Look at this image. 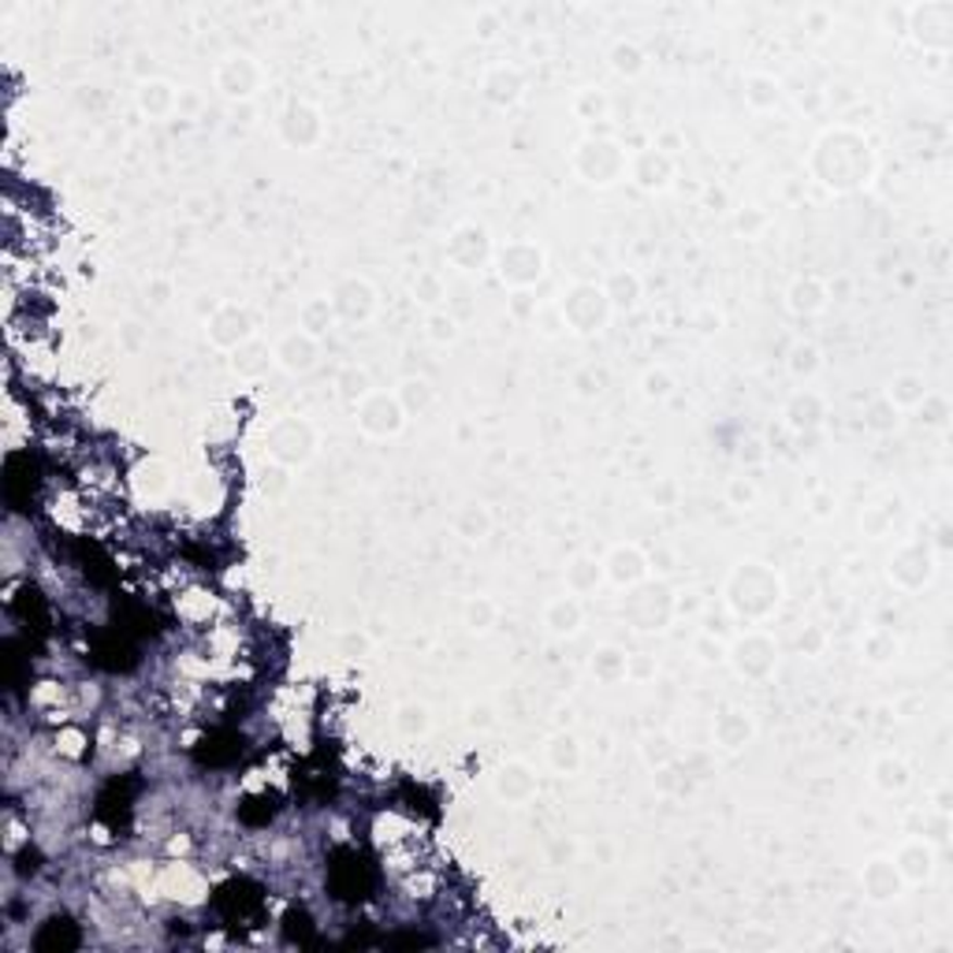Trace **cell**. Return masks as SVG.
Returning <instances> with one entry per match:
<instances>
[{
    "instance_id": "cell-1",
    "label": "cell",
    "mask_w": 953,
    "mask_h": 953,
    "mask_svg": "<svg viewBox=\"0 0 953 953\" xmlns=\"http://www.w3.org/2000/svg\"><path fill=\"white\" fill-rule=\"evenodd\" d=\"M325 882L336 902H351V905L365 902V898L373 894V887H377V864L362 850H354V845H339V850L328 853Z\"/></svg>"
},
{
    "instance_id": "cell-2",
    "label": "cell",
    "mask_w": 953,
    "mask_h": 953,
    "mask_svg": "<svg viewBox=\"0 0 953 953\" xmlns=\"http://www.w3.org/2000/svg\"><path fill=\"white\" fill-rule=\"evenodd\" d=\"M213 908L224 916L227 928H253L265 913V890L253 879H224L213 890Z\"/></svg>"
},
{
    "instance_id": "cell-3",
    "label": "cell",
    "mask_w": 953,
    "mask_h": 953,
    "mask_svg": "<svg viewBox=\"0 0 953 953\" xmlns=\"http://www.w3.org/2000/svg\"><path fill=\"white\" fill-rule=\"evenodd\" d=\"M0 480H4V500L12 511H30L34 496H38L41 488V466L38 459H34L30 451H12L4 459V474H0Z\"/></svg>"
},
{
    "instance_id": "cell-4",
    "label": "cell",
    "mask_w": 953,
    "mask_h": 953,
    "mask_svg": "<svg viewBox=\"0 0 953 953\" xmlns=\"http://www.w3.org/2000/svg\"><path fill=\"white\" fill-rule=\"evenodd\" d=\"M135 798H138V778L135 775H116L104 782V790L98 793V804H93V816L98 824H104L112 835L130 827V812H135Z\"/></svg>"
},
{
    "instance_id": "cell-5",
    "label": "cell",
    "mask_w": 953,
    "mask_h": 953,
    "mask_svg": "<svg viewBox=\"0 0 953 953\" xmlns=\"http://www.w3.org/2000/svg\"><path fill=\"white\" fill-rule=\"evenodd\" d=\"M90 663L101 670H109V675H127V670H135L138 667L135 637L120 634L116 626H112L109 634H98L90 644Z\"/></svg>"
},
{
    "instance_id": "cell-6",
    "label": "cell",
    "mask_w": 953,
    "mask_h": 953,
    "mask_svg": "<svg viewBox=\"0 0 953 953\" xmlns=\"http://www.w3.org/2000/svg\"><path fill=\"white\" fill-rule=\"evenodd\" d=\"M336 790H339V772L325 753L310 756L299 772H294V793H299L302 801H310V804L331 801L336 798Z\"/></svg>"
},
{
    "instance_id": "cell-7",
    "label": "cell",
    "mask_w": 953,
    "mask_h": 953,
    "mask_svg": "<svg viewBox=\"0 0 953 953\" xmlns=\"http://www.w3.org/2000/svg\"><path fill=\"white\" fill-rule=\"evenodd\" d=\"M190 753H195L201 767H231L247 753V741H242L239 730L221 727V730H209L205 738H198V745L190 749Z\"/></svg>"
},
{
    "instance_id": "cell-8",
    "label": "cell",
    "mask_w": 953,
    "mask_h": 953,
    "mask_svg": "<svg viewBox=\"0 0 953 953\" xmlns=\"http://www.w3.org/2000/svg\"><path fill=\"white\" fill-rule=\"evenodd\" d=\"M12 615L20 618V626L30 629V637L38 641V637L49 634L52 626V611H49V600L46 592L38 589V585H20L12 597Z\"/></svg>"
},
{
    "instance_id": "cell-9",
    "label": "cell",
    "mask_w": 953,
    "mask_h": 953,
    "mask_svg": "<svg viewBox=\"0 0 953 953\" xmlns=\"http://www.w3.org/2000/svg\"><path fill=\"white\" fill-rule=\"evenodd\" d=\"M83 946V931L72 916H49L34 935V950L38 953H72Z\"/></svg>"
},
{
    "instance_id": "cell-10",
    "label": "cell",
    "mask_w": 953,
    "mask_h": 953,
    "mask_svg": "<svg viewBox=\"0 0 953 953\" xmlns=\"http://www.w3.org/2000/svg\"><path fill=\"white\" fill-rule=\"evenodd\" d=\"M72 552H75V563L83 566L86 581L101 585V589H104V585L116 581V563H112L109 552H104L101 544H93V540H78Z\"/></svg>"
},
{
    "instance_id": "cell-11",
    "label": "cell",
    "mask_w": 953,
    "mask_h": 953,
    "mask_svg": "<svg viewBox=\"0 0 953 953\" xmlns=\"http://www.w3.org/2000/svg\"><path fill=\"white\" fill-rule=\"evenodd\" d=\"M112 623H116V629L120 634H127V637H150V634H156V618H153V611L146 607V603H135V600H120L116 607H112Z\"/></svg>"
},
{
    "instance_id": "cell-12",
    "label": "cell",
    "mask_w": 953,
    "mask_h": 953,
    "mask_svg": "<svg viewBox=\"0 0 953 953\" xmlns=\"http://www.w3.org/2000/svg\"><path fill=\"white\" fill-rule=\"evenodd\" d=\"M279 808H284V798H279V793H273V790L250 793V798L239 801V824H247V827H268L279 816Z\"/></svg>"
},
{
    "instance_id": "cell-13",
    "label": "cell",
    "mask_w": 953,
    "mask_h": 953,
    "mask_svg": "<svg viewBox=\"0 0 953 953\" xmlns=\"http://www.w3.org/2000/svg\"><path fill=\"white\" fill-rule=\"evenodd\" d=\"M30 649H34V644H30ZM30 649H26L23 641H15V637L0 641V667H4L8 689H23L26 675H30Z\"/></svg>"
},
{
    "instance_id": "cell-14",
    "label": "cell",
    "mask_w": 953,
    "mask_h": 953,
    "mask_svg": "<svg viewBox=\"0 0 953 953\" xmlns=\"http://www.w3.org/2000/svg\"><path fill=\"white\" fill-rule=\"evenodd\" d=\"M284 939L294 942V946H313L317 942V928H313V916L305 908H287L284 913Z\"/></svg>"
},
{
    "instance_id": "cell-15",
    "label": "cell",
    "mask_w": 953,
    "mask_h": 953,
    "mask_svg": "<svg viewBox=\"0 0 953 953\" xmlns=\"http://www.w3.org/2000/svg\"><path fill=\"white\" fill-rule=\"evenodd\" d=\"M399 798H402V804H406L410 812H422V816H428V819L436 816V801H432V793H428L425 786L406 782V786H402V790H399Z\"/></svg>"
},
{
    "instance_id": "cell-16",
    "label": "cell",
    "mask_w": 953,
    "mask_h": 953,
    "mask_svg": "<svg viewBox=\"0 0 953 953\" xmlns=\"http://www.w3.org/2000/svg\"><path fill=\"white\" fill-rule=\"evenodd\" d=\"M380 946L384 950H422V946H432V939H428V935H417V931H402V935H388Z\"/></svg>"
},
{
    "instance_id": "cell-17",
    "label": "cell",
    "mask_w": 953,
    "mask_h": 953,
    "mask_svg": "<svg viewBox=\"0 0 953 953\" xmlns=\"http://www.w3.org/2000/svg\"><path fill=\"white\" fill-rule=\"evenodd\" d=\"M38 868H41V856L34 850H23L20 853V876H34Z\"/></svg>"
}]
</instances>
